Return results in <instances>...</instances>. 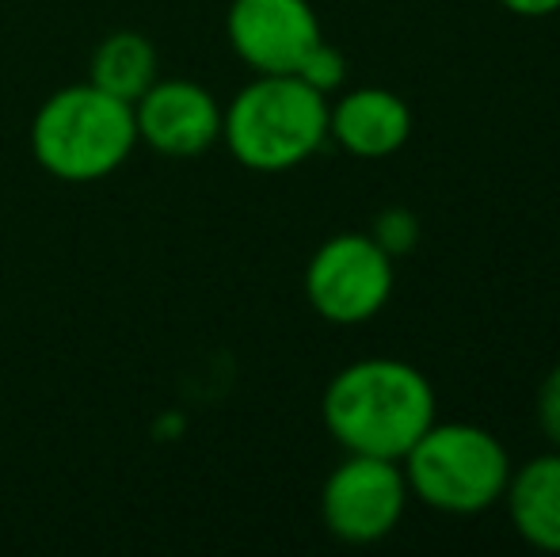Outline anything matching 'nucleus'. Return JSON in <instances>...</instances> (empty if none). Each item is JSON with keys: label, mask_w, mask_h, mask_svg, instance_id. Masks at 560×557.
<instances>
[{"label": "nucleus", "mask_w": 560, "mask_h": 557, "mask_svg": "<svg viewBox=\"0 0 560 557\" xmlns=\"http://www.w3.org/2000/svg\"><path fill=\"white\" fill-rule=\"evenodd\" d=\"M328 135L351 156L382 161L412 135V112L389 89H354L328 107Z\"/></svg>", "instance_id": "nucleus-9"}, {"label": "nucleus", "mask_w": 560, "mask_h": 557, "mask_svg": "<svg viewBox=\"0 0 560 557\" xmlns=\"http://www.w3.org/2000/svg\"><path fill=\"white\" fill-rule=\"evenodd\" d=\"M225 31L236 58L256 73H294L325 38L310 0H233Z\"/></svg>", "instance_id": "nucleus-7"}, {"label": "nucleus", "mask_w": 560, "mask_h": 557, "mask_svg": "<svg viewBox=\"0 0 560 557\" xmlns=\"http://www.w3.org/2000/svg\"><path fill=\"white\" fill-rule=\"evenodd\" d=\"M538 423L549 443L560 451V363L546 374V382L538 390Z\"/></svg>", "instance_id": "nucleus-14"}, {"label": "nucleus", "mask_w": 560, "mask_h": 557, "mask_svg": "<svg viewBox=\"0 0 560 557\" xmlns=\"http://www.w3.org/2000/svg\"><path fill=\"white\" fill-rule=\"evenodd\" d=\"M138 141L153 153L191 161L222 138V107L195 81H153L133 100Z\"/></svg>", "instance_id": "nucleus-8"}, {"label": "nucleus", "mask_w": 560, "mask_h": 557, "mask_svg": "<svg viewBox=\"0 0 560 557\" xmlns=\"http://www.w3.org/2000/svg\"><path fill=\"white\" fill-rule=\"evenodd\" d=\"M408 504V477L397 459L347 454L320 489V515L339 543L370 546L393 535Z\"/></svg>", "instance_id": "nucleus-6"}, {"label": "nucleus", "mask_w": 560, "mask_h": 557, "mask_svg": "<svg viewBox=\"0 0 560 557\" xmlns=\"http://www.w3.org/2000/svg\"><path fill=\"white\" fill-rule=\"evenodd\" d=\"M229 153L252 172H290L328 138V96L294 73H256L222 112Z\"/></svg>", "instance_id": "nucleus-3"}, {"label": "nucleus", "mask_w": 560, "mask_h": 557, "mask_svg": "<svg viewBox=\"0 0 560 557\" xmlns=\"http://www.w3.org/2000/svg\"><path fill=\"white\" fill-rule=\"evenodd\" d=\"M370 237L397 260V256H408L420 245V218L408 207H385L382 214L374 218V225H370Z\"/></svg>", "instance_id": "nucleus-12"}, {"label": "nucleus", "mask_w": 560, "mask_h": 557, "mask_svg": "<svg viewBox=\"0 0 560 557\" xmlns=\"http://www.w3.org/2000/svg\"><path fill=\"white\" fill-rule=\"evenodd\" d=\"M393 294V256L370 233H339L313 253L305 298L332 325L377 317Z\"/></svg>", "instance_id": "nucleus-5"}, {"label": "nucleus", "mask_w": 560, "mask_h": 557, "mask_svg": "<svg viewBox=\"0 0 560 557\" xmlns=\"http://www.w3.org/2000/svg\"><path fill=\"white\" fill-rule=\"evenodd\" d=\"M294 77H302V81L310 84V89H317L320 96H332L339 84L347 81V61L332 43L320 38V43L302 58V66L294 69Z\"/></svg>", "instance_id": "nucleus-13"}, {"label": "nucleus", "mask_w": 560, "mask_h": 557, "mask_svg": "<svg viewBox=\"0 0 560 557\" xmlns=\"http://www.w3.org/2000/svg\"><path fill=\"white\" fill-rule=\"evenodd\" d=\"M89 81L115 100L133 104L156 81V46L141 31H115L92 54Z\"/></svg>", "instance_id": "nucleus-11"}, {"label": "nucleus", "mask_w": 560, "mask_h": 557, "mask_svg": "<svg viewBox=\"0 0 560 557\" xmlns=\"http://www.w3.org/2000/svg\"><path fill=\"white\" fill-rule=\"evenodd\" d=\"M508 12L526 15V20H546V15L560 12V0H500Z\"/></svg>", "instance_id": "nucleus-15"}, {"label": "nucleus", "mask_w": 560, "mask_h": 557, "mask_svg": "<svg viewBox=\"0 0 560 557\" xmlns=\"http://www.w3.org/2000/svg\"><path fill=\"white\" fill-rule=\"evenodd\" d=\"M320 417L347 454L400 462L435 423V390L405 359H359L328 382Z\"/></svg>", "instance_id": "nucleus-1"}, {"label": "nucleus", "mask_w": 560, "mask_h": 557, "mask_svg": "<svg viewBox=\"0 0 560 557\" xmlns=\"http://www.w3.org/2000/svg\"><path fill=\"white\" fill-rule=\"evenodd\" d=\"M35 161L66 184H96L130 161L138 149L133 104L115 100L96 84L58 89L31 123Z\"/></svg>", "instance_id": "nucleus-2"}, {"label": "nucleus", "mask_w": 560, "mask_h": 557, "mask_svg": "<svg viewBox=\"0 0 560 557\" xmlns=\"http://www.w3.org/2000/svg\"><path fill=\"white\" fill-rule=\"evenodd\" d=\"M408 492L435 512L477 515L503 500L511 477L508 446L477 423H431L405 454Z\"/></svg>", "instance_id": "nucleus-4"}, {"label": "nucleus", "mask_w": 560, "mask_h": 557, "mask_svg": "<svg viewBox=\"0 0 560 557\" xmlns=\"http://www.w3.org/2000/svg\"><path fill=\"white\" fill-rule=\"evenodd\" d=\"M503 497L518 535L538 550L560 554V451L511 469Z\"/></svg>", "instance_id": "nucleus-10"}]
</instances>
